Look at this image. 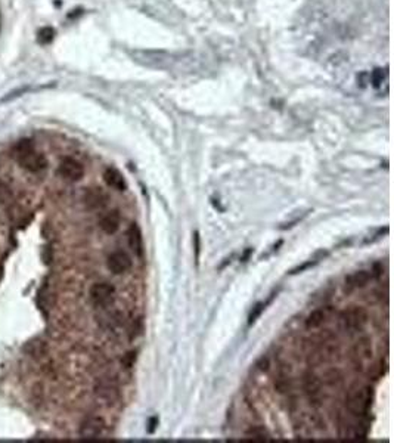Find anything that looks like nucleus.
I'll use <instances>...</instances> for the list:
<instances>
[{
	"mask_svg": "<svg viewBox=\"0 0 394 443\" xmlns=\"http://www.w3.org/2000/svg\"><path fill=\"white\" fill-rule=\"evenodd\" d=\"M13 154L21 167L30 173H40L47 167V158L38 152L31 139H21L13 148Z\"/></svg>",
	"mask_w": 394,
	"mask_h": 443,
	"instance_id": "f257e3e1",
	"label": "nucleus"
},
{
	"mask_svg": "<svg viewBox=\"0 0 394 443\" xmlns=\"http://www.w3.org/2000/svg\"><path fill=\"white\" fill-rule=\"evenodd\" d=\"M371 405H372V389L368 386L353 390L347 398V409L358 417L366 415Z\"/></svg>",
	"mask_w": 394,
	"mask_h": 443,
	"instance_id": "f03ea898",
	"label": "nucleus"
},
{
	"mask_svg": "<svg viewBox=\"0 0 394 443\" xmlns=\"http://www.w3.org/2000/svg\"><path fill=\"white\" fill-rule=\"evenodd\" d=\"M58 173L64 179H66V180L77 182V180H80L84 176V166L78 160H75L72 157H65L59 163Z\"/></svg>",
	"mask_w": 394,
	"mask_h": 443,
	"instance_id": "7ed1b4c3",
	"label": "nucleus"
},
{
	"mask_svg": "<svg viewBox=\"0 0 394 443\" xmlns=\"http://www.w3.org/2000/svg\"><path fill=\"white\" fill-rule=\"evenodd\" d=\"M115 296V288L108 282H96L90 288V297L95 305L98 306H106L112 303Z\"/></svg>",
	"mask_w": 394,
	"mask_h": 443,
	"instance_id": "20e7f679",
	"label": "nucleus"
},
{
	"mask_svg": "<svg viewBox=\"0 0 394 443\" xmlns=\"http://www.w3.org/2000/svg\"><path fill=\"white\" fill-rule=\"evenodd\" d=\"M366 312L361 307H352L341 315V324L349 331H358L366 324Z\"/></svg>",
	"mask_w": 394,
	"mask_h": 443,
	"instance_id": "39448f33",
	"label": "nucleus"
},
{
	"mask_svg": "<svg viewBox=\"0 0 394 443\" xmlns=\"http://www.w3.org/2000/svg\"><path fill=\"white\" fill-rule=\"evenodd\" d=\"M103 430H105V423L98 417H90L83 421V424L80 427V436H81V439L93 441V439H99V436H102Z\"/></svg>",
	"mask_w": 394,
	"mask_h": 443,
	"instance_id": "423d86ee",
	"label": "nucleus"
},
{
	"mask_svg": "<svg viewBox=\"0 0 394 443\" xmlns=\"http://www.w3.org/2000/svg\"><path fill=\"white\" fill-rule=\"evenodd\" d=\"M130 268H131V259L124 251H115L108 257V269L115 275H121L127 272Z\"/></svg>",
	"mask_w": 394,
	"mask_h": 443,
	"instance_id": "0eeeda50",
	"label": "nucleus"
},
{
	"mask_svg": "<svg viewBox=\"0 0 394 443\" xmlns=\"http://www.w3.org/2000/svg\"><path fill=\"white\" fill-rule=\"evenodd\" d=\"M127 241L130 248L133 250V253L137 257H143V237H142V231L137 226V223H131L129 231H127Z\"/></svg>",
	"mask_w": 394,
	"mask_h": 443,
	"instance_id": "6e6552de",
	"label": "nucleus"
},
{
	"mask_svg": "<svg viewBox=\"0 0 394 443\" xmlns=\"http://www.w3.org/2000/svg\"><path fill=\"white\" fill-rule=\"evenodd\" d=\"M340 436L344 441H363L366 436V429L363 424H341L340 426Z\"/></svg>",
	"mask_w": 394,
	"mask_h": 443,
	"instance_id": "1a4fd4ad",
	"label": "nucleus"
},
{
	"mask_svg": "<svg viewBox=\"0 0 394 443\" xmlns=\"http://www.w3.org/2000/svg\"><path fill=\"white\" fill-rule=\"evenodd\" d=\"M120 225H121V216H120V211L118 210H112L109 211L108 214H105L100 222H99V226L100 229L108 234V235H112L115 234L118 229H120Z\"/></svg>",
	"mask_w": 394,
	"mask_h": 443,
	"instance_id": "9d476101",
	"label": "nucleus"
},
{
	"mask_svg": "<svg viewBox=\"0 0 394 443\" xmlns=\"http://www.w3.org/2000/svg\"><path fill=\"white\" fill-rule=\"evenodd\" d=\"M103 180L109 188H114L117 191H126L127 189V183L124 176L114 167H108L103 171Z\"/></svg>",
	"mask_w": 394,
	"mask_h": 443,
	"instance_id": "9b49d317",
	"label": "nucleus"
},
{
	"mask_svg": "<svg viewBox=\"0 0 394 443\" xmlns=\"http://www.w3.org/2000/svg\"><path fill=\"white\" fill-rule=\"evenodd\" d=\"M353 355L358 364H363L372 359V344L369 339H362L356 343L353 349Z\"/></svg>",
	"mask_w": 394,
	"mask_h": 443,
	"instance_id": "f8f14e48",
	"label": "nucleus"
},
{
	"mask_svg": "<svg viewBox=\"0 0 394 443\" xmlns=\"http://www.w3.org/2000/svg\"><path fill=\"white\" fill-rule=\"evenodd\" d=\"M372 278V272L369 271H358L353 275H350L346 279V288L355 290V288H363Z\"/></svg>",
	"mask_w": 394,
	"mask_h": 443,
	"instance_id": "ddd939ff",
	"label": "nucleus"
},
{
	"mask_svg": "<svg viewBox=\"0 0 394 443\" xmlns=\"http://www.w3.org/2000/svg\"><path fill=\"white\" fill-rule=\"evenodd\" d=\"M84 200H86L87 207H90V208H100V207H103V205L106 204L108 197H106L99 188H96V189L89 191V192L86 194Z\"/></svg>",
	"mask_w": 394,
	"mask_h": 443,
	"instance_id": "4468645a",
	"label": "nucleus"
},
{
	"mask_svg": "<svg viewBox=\"0 0 394 443\" xmlns=\"http://www.w3.org/2000/svg\"><path fill=\"white\" fill-rule=\"evenodd\" d=\"M304 390L309 396H318L321 393V381L318 380V377L307 374L304 378Z\"/></svg>",
	"mask_w": 394,
	"mask_h": 443,
	"instance_id": "2eb2a0df",
	"label": "nucleus"
},
{
	"mask_svg": "<svg viewBox=\"0 0 394 443\" xmlns=\"http://www.w3.org/2000/svg\"><path fill=\"white\" fill-rule=\"evenodd\" d=\"M325 318H327L325 312H324L322 309H316V310H313V312L309 315V318L306 319V327H307L309 330L318 328V327H321V325L325 322Z\"/></svg>",
	"mask_w": 394,
	"mask_h": 443,
	"instance_id": "dca6fc26",
	"label": "nucleus"
},
{
	"mask_svg": "<svg viewBox=\"0 0 394 443\" xmlns=\"http://www.w3.org/2000/svg\"><path fill=\"white\" fill-rule=\"evenodd\" d=\"M55 37V31L52 27H43L37 31V41L40 44H49Z\"/></svg>",
	"mask_w": 394,
	"mask_h": 443,
	"instance_id": "f3484780",
	"label": "nucleus"
},
{
	"mask_svg": "<svg viewBox=\"0 0 394 443\" xmlns=\"http://www.w3.org/2000/svg\"><path fill=\"white\" fill-rule=\"evenodd\" d=\"M325 254H327V251H325V253H324V251L318 253V256H316V257L313 259V262H312V260L306 262L304 265H301V266H298V268L293 269V271H291V273H293V275H296V273H300V272H303V271H304V269H307V268H312V266L318 265V263L321 262V259H322V257H324Z\"/></svg>",
	"mask_w": 394,
	"mask_h": 443,
	"instance_id": "a211bd4d",
	"label": "nucleus"
},
{
	"mask_svg": "<svg viewBox=\"0 0 394 443\" xmlns=\"http://www.w3.org/2000/svg\"><path fill=\"white\" fill-rule=\"evenodd\" d=\"M247 438L251 439V441H266L267 439V433L264 429H260V427H256V429H251L250 432H247Z\"/></svg>",
	"mask_w": 394,
	"mask_h": 443,
	"instance_id": "6ab92c4d",
	"label": "nucleus"
},
{
	"mask_svg": "<svg viewBox=\"0 0 394 443\" xmlns=\"http://www.w3.org/2000/svg\"><path fill=\"white\" fill-rule=\"evenodd\" d=\"M266 309V303H257L254 307H253V310H251V313H250V318H248V324L251 325V324H254L256 321H257V318L263 313V310Z\"/></svg>",
	"mask_w": 394,
	"mask_h": 443,
	"instance_id": "aec40b11",
	"label": "nucleus"
},
{
	"mask_svg": "<svg viewBox=\"0 0 394 443\" xmlns=\"http://www.w3.org/2000/svg\"><path fill=\"white\" fill-rule=\"evenodd\" d=\"M384 75H386V72H383V69H375V71H372V74L369 77V81L372 83L374 87H380L383 80H384Z\"/></svg>",
	"mask_w": 394,
	"mask_h": 443,
	"instance_id": "412c9836",
	"label": "nucleus"
},
{
	"mask_svg": "<svg viewBox=\"0 0 394 443\" xmlns=\"http://www.w3.org/2000/svg\"><path fill=\"white\" fill-rule=\"evenodd\" d=\"M134 362H136V352H129L121 359V364L124 368H131L134 365Z\"/></svg>",
	"mask_w": 394,
	"mask_h": 443,
	"instance_id": "4be33fe9",
	"label": "nucleus"
},
{
	"mask_svg": "<svg viewBox=\"0 0 394 443\" xmlns=\"http://www.w3.org/2000/svg\"><path fill=\"white\" fill-rule=\"evenodd\" d=\"M194 244H195V257L198 260V257H199V234L198 232L194 234Z\"/></svg>",
	"mask_w": 394,
	"mask_h": 443,
	"instance_id": "5701e85b",
	"label": "nucleus"
},
{
	"mask_svg": "<svg viewBox=\"0 0 394 443\" xmlns=\"http://www.w3.org/2000/svg\"><path fill=\"white\" fill-rule=\"evenodd\" d=\"M157 423H158V420H157V418H151V420H149V426H151V427L148 429V432H149V433H154V430H155V424H157Z\"/></svg>",
	"mask_w": 394,
	"mask_h": 443,
	"instance_id": "b1692460",
	"label": "nucleus"
},
{
	"mask_svg": "<svg viewBox=\"0 0 394 443\" xmlns=\"http://www.w3.org/2000/svg\"><path fill=\"white\" fill-rule=\"evenodd\" d=\"M0 28H1V16H0Z\"/></svg>",
	"mask_w": 394,
	"mask_h": 443,
	"instance_id": "393cba45",
	"label": "nucleus"
}]
</instances>
